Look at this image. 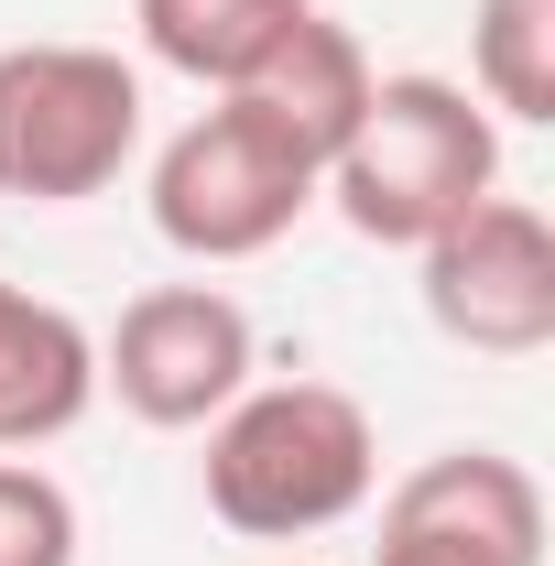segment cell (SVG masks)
<instances>
[{
    "instance_id": "cell-9",
    "label": "cell",
    "mask_w": 555,
    "mask_h": 566,
    "mask_svg": "<svg viewBox=\"0 0 555 566\" xmlns=\"http://www.w3.org/2000/svg\"><path fill=\"white\" fill-rule=\"evenodd\" d=\"M370 87H381V66H370V44L348 33L338 11H305L294 33H283L262 66L240 76L229 98H251L262 120H273L316 175H327V153H338L348 132H359V109H370Z\"/></svg>"
},
{
    "instance_id": "cell-11",
    "label": "cell",
    "mask_w": 555,
    "mask_h": 566,
    "mask_svg": "<svg viewBox=\"0 0 555 566\" xmlns=\"http://www.w3.org/2000/svg\"><path fill=\"white\" fill-rule=\"evenodd\" d=\"M469 98L490 120H555V0H480L469 11Z\"/></svg>"
},
{
    "instance_id": "cell-2",
    "label": "cell",
    "mask_w": 555,
    "mask_h": 566,
    "mask_svg": "<svg viewBox=\"0 0 555 566\" xmlns=\"http://www.w3.org/2000/svg\"><path fill=\"white\" fill-rule=\"evenodd\" d=\"M316 197L370 240V251H425L447 218H469L480 197H501V120L458 76H381L359 132L327 153Z\"/></svg>"
},
{
    "instance_id": "cell-7",
    "label": "cell",
    "mask_w": 555,
    "mask_h": 566,
    "mask_svg": "<svg viewBox=\"0 0 555 566\" xmlns=\"http://www.w3.org/2000/svg\"><path fill=\"white\" fill-rule=\"evenodd\" d=\"M370 566H545V480L501 447L415 458L381 491Z\"/></svg>"
},
{
    "instance_id": "cell-4",
    "label": "cell",
    "mask_w": 555,
    "mask_h": 566,
    "mask_svg": "<svg viewBox=\"0 0 555 566\" xmlns=\"http://www.w3.org/2000/svg\"><path fill=\"white\" fill-rule=\"evenodd\" d=\"M305 208H316V164L251 98L197 109L186 132L153 153V229L186 262H262Z\"/></svg>"
},
{
    "instance_id": "cell-3",
    "label": "cell",
    "mask_w": 555,
    "mask_h": 566,
    "mask_svg": "<svg viewBox=\"0 0 555 566\" xmlns=\"http://www.w3.org/2000/svg\"><path fill=\"white\" fill-rule=\"evenodd\" d=\"M142 153V66L109 44H0V197L87 208Z\"/></svg>"
},
{
    "instance_id": "cell-10",
    "label": "cell",
    "mask_w": 555,
    "mask_h": 566,
    "mask_svg": "<svg viewBox=\"0 0 555 566\" xmlns=\"http://www.w3.org/2000/svg\"><path fill=\"white\" fill-rule=\"evenodd\" d=\"M305 11H316V0H132L142 55L175 66V76H197V87H218V98L262 66Z\"/></svg>"
},
{
    "instance_id": "cell-12",
    "label": "cell",
    "mask_w": 555,
    "mask_h": 566,
    "mask_svg": "<svg viewBox=\"0 0 555 566\" xmlns=\"http://www.w3.org/2000/svg\"><path fill=\"white\" fill-rule=\"evenodd\" d=\"M76 501L55 469L33 458H0V566H76Z\"/></svg>"
},
{
    "instance_id": "cell-8",
    "label": "cell",
    "mask_w": 555,
    "mask_h": 566,
    "mask_svg": "<svg viewBox=\"0 0 555 566\" xmlns=\"http://www.w3.org/2000/svg\"><path fill=\"white\" fill-rule=\"evenodd\" d=\"M87 403H98V338L76 327L55 294L0 273V447L33 458V447L76 436Z\"/></svg>"
},
{
    "instance_id": "cell-1",
    "label": "cell",
    "mask_w": 555,
    "mask_h": 566,
    "mask_svg": "<svg viewBox=\"0 0 555 566\" xmlns=\"http://www.w3.org/2000/svg\"><path fill=\"white\" fill-rule=\"evenodd\" d=\"M381 491L370 403L338 381H251L208 424V512L251 545H305Z\"/></svg>"
},
{
    "instance_id": "cell-5",
    "label": "cell",
    "mask_w": 555,
    "mask_h": 566,
    "mask_svg": "<svg viewBox=\"0 0 555 566\" xmlns=\"http://www.w3.org/2000/svg\"><path fill=\"white\" fill-rule=\"evenodd\" d=\"M251 305L218 283H153L121 305V327L98 338V392H121V415L153 436H208L251 392Z\"/></svg>"
},
{
    "instance_id": "cell-6",
    "label": "cell",
    "mask_w": 555,
    "mask_h": 566,
    "mask_svg": "<svg viewBox=\"0 0 555 566\" xmlns=\"http://www.w3.org/2000/svg\"><path fill=\"white\" fill-rule=\"evenodd\" d=\"M425 262V316L436 338L480 359H534L555 349V229L534 197H480L415 251Z\"/></svg>"
}]
</instances>
